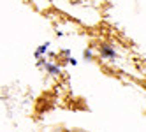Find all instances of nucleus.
<instances>
[{
	"instance_id": "nucleus-1",
	"label": "nucleus",
	"mask_w": 146,
	"mask_h": 132,
	"mask_svg": "<svg viewBox=\"0 0 146 132\" xmlns=\"http://www.w3.org/2000/svg\"><path fill=\"white\" fill-rule=\"evenodd\" d=\"M99 55H100L102 58L111 60V62L116 58V51H114V48L109 46V44H100V48H99Z\"/></svg>"
},
{
	"instance_id": "nucleus-2",
	"label": "nucleus",
	"mask_w": 146,
	"mask_h": 132,
	"mask_svg": "<svg viewBox=\"0 0 146 132\" xmlns=\"http://www.w3.org/2000/svg\"><path fill=\"white\" fill-rule=\"evenodd\" d=\"M44 69H46V72L49 74V76H60V72H62V69H60V65L58 64H55V62H46V65H44Z\"/></svg>"
},
{
	"instance_id": "nucleus-3",
	"label": "nucleus",
	"mask_w": 146,
	"mask_h": 132,
	"mask_svg": "<svg viewBox=\"0 0 146 132\" xmlns=\"http://www.w3.org/2000/svg\"><path fill=\"white\" fill-rule=\"evenodd\" d=\"M49 46H51V42H44V44H40V46L35 49V53H34V55H35V58H40V56H44Z\"/></svg>"
},
{
	"instance_id": "nucleus-4",
	"label": "nucleus",
	"mask_w": 146,
	"mask_h": 132,
	"mask_svg": "<svg viewBox=\"0 0 146 132\" xmlns=\"http://www.w3.org/2000/svg\"><path fill=\"white\" fill-rule=\"evenodd\" d=\"M83 56H85L86 60H92V58H93V51H92V48L85 49V53H83Z\"/></svg>"
},
{
	"instance_id": "nucleus-5",
	"label": "nucleus",
	"mask_w": 146,
	"mask_h": 132,
	"mask_svg": "<svg viewBox=\"0 0 146 132\" xmlns=\"http://www.w3.org/2000/svg\"><path fill=\"white\" fill-rule=\"evenodd\" d=\"M46 62H48V60L42 56V58H39V62H37V67H44L46 65Z\"/></svg>"
},
{
	"instance_id": "nucleus-6",
	"label": "nucleus",
	"mask_w": 146,
	"mask_h": 132,
	"mask_svg": "<svg viewBox=\"0 0 146 132\" xmlns=\"http://www.w3.org/2000/svg\"><path fill=\"white\" fill-rule=\"evenodd\" d=\"M67 64H70V65H78V60H76V58H69Z\"/></svg>"
},
{
	"instance_id": "nucleus-7",
	"label": "nucleus",
	"mask_w": 146,
	"mask_h": 132,
	"mask_svg": "<svg viewBox=\"0 0 146 132\" xmlns=\"http://www.w3.org/2000/svg\"><path fill=\"white\" fill-rule=\"evenodd\" d=\"M62 55H64V56H69V58H70V49H64V51H62Z\"/></svg>"
},
{
	"instance_id": "nucleus-8",
	"label": "nucleus",
	"mask_w": 146,
	"mask_h": 132,
	"mask_svg": "<svg viewBox=\"0 0 146 132\" xmlns=\"http://www.w3.org/2000/svg\"><path fill=\"white\" fill-rule=\"evenodd\" d=\"M62 132H72V130H69V129H64V130H62Z\"/></svg>"
}]
</instances>
